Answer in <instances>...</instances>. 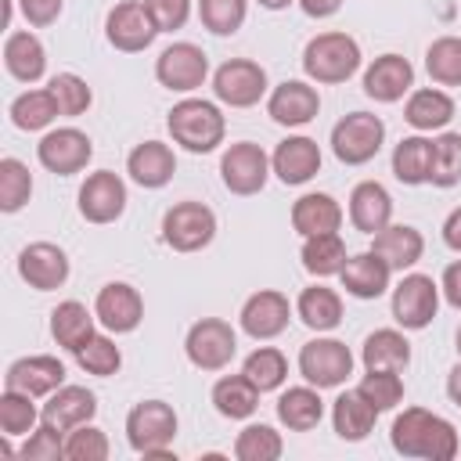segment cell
<instances>
[{"label": "cell", "instance_id": "6da1fadb", "mask_svg": "<svg viewBox=\"0 0 461 461\" xmlns=\"http://www.w3.org/2000/svg\"><path fill=\"white\" fill-rule=\"evenodd\" d=\"M389 443L400 457H421V461H450L457 457V429L425 407H407L393 418Z\"/></svg>", "mask_w": 461, "mask_h": 461}, {"label": "cell", "instance_id": "7a4b0ae2", "mask_svg": "<svg viewBox=\"0 0 461 461\" xmlns=\"http://www.w3.org/2000/svg\"><path fill=\"white\" fill-rule=\"evenodd\" d=\"M169 137L173 144H180L184 151L191 155H205V151H216L223 144V133H227V119L223 112L212 104V101H202V97H184L169 108Z\"/></svg>", "mask_w": 461, "mask_h": 461}, {"label": "cell", "instance_id": "3957f363", "mask_svg": "<svg viewBox=\"0 0 461 461\" xmlns=\"http://www.w3.org/2000/svg\"><path fill=\"white\" fill-rule=\"evenodd\" d=\"M357 68H360V43L349 32H317L303 47V72L313 83L335 86L357 76Z\"/></svg>", "mask_w": 461, "mask_h": 461}, {"label": "cell", "instance_id": "277c9868", "mask_svg": "<svg viewBox=\"0 0 461 461\" xmlns=\"http://www.w3.org/2000/svg\"><path fill=\"white\" fill-rule=\"evenodd\" d=\"M385 122L371 112H349L331 126V151L346 166H364L382 151Z\"/></svg>", "mask_w": 461, "mask_h": 461}, {"label": "cell", "instance_id": "5b68a950", "mask_svg": "<svg viewBox=\"0 0 461 461\" xmlns=\"http://www.w3.org/2000/svg\"><path fill=\"white\" fill-rule=\"evenodd\" d=\"M216 238V212L205 202H176L162 216V241L173 252H198Z\"/></svg>", "mask_w": 461, "mask_h": 461}, {"label": "cell", "instance_id": "8992f818", "mask_svg": "<svg viewBox=\"0 0 461 461\" xmlns=\"http://www.w3.org/2000/svg\"><path fill=\"white\" fill-rule=\"evenodd\" d=\"M184 353L198 371H223L238 353V335L223 317H202L187 328Z\"/></svg>", "mask_w": 461, "mask_h": 461}, {"label": "cell", "instance_id": "52a82bcc", "mask_svg": "<svg viewBox=\"0 0 461 461\" xmlns=\"http://www.w3.org/2000/svg\"><path fill=\"white\" fill-rule=\"evenodd\" d=\"M299 375L317 389H339L353 375V353L339 339H310L299 349Z\"/></svg>", "mask_w": 461, "mask_h": 461}, {"label": "cell", "instance_id": "ba28073f", "mask_svg": "<svg viewBox=\"0 0 461 461\" xmlns=\"http://www.w3.org/2000/svg\"><path fill=\"white\" fill-rule=\"evenodd\" d=\"M173 436H176V411L166 400H140L126 414V443L144 457L166 450Z\"/></svg>", "mask_w": 461, "mask_h": 461}, {"label": "cell", "instance_id": "9c48e42d", "mask_svg": "<svg viewBox=\"0 0 461 461\" xmlns=\"http://www.w3.org/2000/svg\"><path fill=\"white\" fill-rule=\"evenodd\" d=\"M270 173H274L270 155L252 140H238L220 155V180L230 194H241V198L259 194Z\"/></svg>", "mask_w": 461, "mask_h": 461}, {"label": "cell", "instance_id": "30bf717a", "mask_svg": "<svg viewBox=\"0 0 461 461\" xmlns=\"http://www.w3.org/2000/svg\"><path fill=\"white\" fill-rule=\"evenodd\" d=\"M212 94L220 104L252 108L267 94V68L249 58H230L212 72Z\"/></svg>", "mask_w": 461, "mask_h": 461}, {"label": "cell", "instance_id": "8fae6325", "mask_svg": "<svg viewBox=\"0 0 461 461\" xmlns=\"http://www.w3.org/2000/svg\"><path fill=\"white\" fill-rule=\"evenodd\" d=\"M439 310V285L429 274H403V281L393 288V321L403 331H421L432 324Z\"/></svg>", "mask_w": 461, "mask_h": 461}, {"label": "cell", "instance_id": "7c38bea8", "mask_svg": "<svg viewBox=\"0 0 461 461\" xmlns=\"http://www.w3.org/2000/svg\"><path fill=\"white\" fill-rule=\"evenodd\" d=\"M36 158H40V166L47 173L72 176V173L86 169V162L94 158V140L83 130H76V126H58V130H50V133L40 137Z\"/></svg>", "mask_w": 461, "mask_h": 461}, {"label": "cell", "instance_id": "4fadbf2b", "mask_svg": "<svg viewBox=\"0 0 461 461\" xmlns=\"http://www.w3.org/2000/svg\"><path fill=\"white\" fill-rule=\"evenodd\" d=\"M104 36H108V43H112L115 50L137 54V50H148V47L155 43L158 25H155L148 4H140V0H122V4H115V7L108 11V18H104Z\"/></svg>", "mask_w": 461, "mask_h": 461}, {"label": "cell", "instance_id": "5bb4252c", "mask_svg": "<svg viewBox=\"0 0 461 461\" xmlns=\"http://www.w3.org/2000/svg\"><path fill=\"white\" fill-rule=\"evenodd\" d=\"M209 76V58L198 43H169L158 58H155V79L166 86V90H176V94H191L205 83Z\"/></svg>", "mask_w": 461, "mask_h": 461}, {"label": "cell", "instance_id": "9a60e30c", "mask_svg": "<svg viewBox=\"0 0 461 461\" xmlns=\"http://www.w3.org/2000/svg\"><path fill=\"white\" fill-rule=\"evenodd\" d=\"M126 212V184L112 169H97L79 187V216L86 223H115Z\"/></svg>", "mask_w": 461, "mask_h": 461}, {"label": "cell", "instance_id": "2e32d148", "mask_svg": "<svg viewBox=\"0 0 461 461\" xmlns=\"http://www.w3.org/2000/svg\"><path fill=\"white\" fill-rule=\"evenodd\" d=\"M288 317H292V306H288V295H281L277 288H259L245 299L238 321H241V331L256 342H267V339H277L285 328H288Z\"/></svg>", "mask_w": 461, "mask_h": 461}, {"label": "cell", "instance_id": "e0dca14e", "mask_svg": "<svg viewBox=\"0 0 461 461\" xmlns=\"http://www.w3.org/2000/svg\"><path fill=\"white\" fill-rule=\"evenodd\" d=\"M18 277L36 292H54L68 281V256L54 241H32L18 252Z\"/></svg>", "mask_w": 461, "mask_h": 461}, {"label": "cell", "instance_id": "ac0fdd59", "mask_svg": "<svg viewBox=\"0 0 461 461\" xmlns=\"http://www.w3.org/2000/svg\"><path fill=\"white\" fill-rule=\"evenodd\" d=\"M94 313H97V321H101L108 331L126 335V331H133V328L144 321V299H140V292H137L133 285H126V281H108V285L97 292V299H94Z\"/></svg>", "mask_w": 461, "mask_h": 461}, {"label": "cell", "instance_id": "d6986e66", "mask_svg": "<svg viewBox=\"0 0 461 461\" xmlns=\"http://www.w3.org/2000/svg\"><path fill=\"white\" fill-rule=\"evenodd\" d=\"M321 112V94L303 79H285L267 97V115L277 126H306Z\"/></svg>", "mask_w": 461, "mask_h": 461}, {"label": "cell", "instance_id": "ffe728a7", "mask_svg": "<svg viewBox=\"0 0 461 461\" xmlns=\"http://www.w3.org/2000/svg\"><path fill=\"white\" fill-rule=\"evenodd\" d=\"M270 169L288 187H299V184L313 180L321 173V148H317V140L303 137V133L299 137H285L274 148V155H270Z\"/></svg>", "mask_w": 461, "mask_h": 461}, {"label": "cell", "instance_id": "44dd1931", "mask_svg": "<svg viewBox=\"0 0 461 461\" xmlns=\"http://www.w3.org/2000/svg\"><path fill=\"white\" fill-rule=\"evenodd\" d=\"M61 385H65V364L58 357H47V353L22 357L4 375V389H18L29 396H50Z\"/></svg>", "mask_w": 461, "mask_h": 461}, {"label": "cell", "instance_id": "7402d4cb", "mask_svg": "<svg viewBox=\"0 0 461 461\" xmlns=\"http://www.w3.org/2000/svg\"><path fill=\"white\" fill-rule=\"evenodd\" d=\"M414 86V65L400 54H382L364 68V94L378 104L400 101Z\"/></svg>", "mask_w": 461, "mask_h": 461}, {"label": "cell", "instance_id": "603a6c76", "mask_svg": "<svg viewBox=\"0 0 461 461\" xmlns=\"http://www.w3.org/2000/svg\"><path fill=\"white\" fill-rule=\"evenodd\" d=\"M94 414H97V396L86 385H61L40 407V421H47L61 432H72L76 425H86Z\"/></svg>", "mask_w": 461, "mask_h": 461}, {"label": "cell", "instance_id": "cb8c5ba5", "mask_svg": "<svg viewBox=\"0 0 461 461\" xmlns=\"http://www.w3.org/2000/svg\"><path fill=\"white\" fill-rule=\"evenodd\" d=\"M126 173H130L133 184H140V187H148V191H158V187H166V184L173 180V173H176V155H173V148L162 144V140H144V144H137V148L126 155Z\"/></svg>", "mask_w": 461, "mask_h": 461}, {"label": "cell", "instance_id": "d4e9b609", "mask_svg": "<svg viewBox=\"0 0 461 461\" xmlns=\"http://www.w3.org/2000/svg\"><path fill=\"white\" fill-rule=\"evenodd\" d=\"M349 223L360 234H378L385 223H393V194L378 180H360L349 191Z\"/></svg>", "mask_w": 461, "mask_h": 461}, {"label": "cell", "instance_id": "484cf974", "mask_svg": "<svg viewBox=\"0 0 461 461\" xmlns=\"http://www.w3.org/2000/svg\"><path fill=\"white\" fill-rule=\"evenodd\" d=\"M371 252H378L389 263V270H400L403 274V270H411L421 259L425 238L411 223H385L378 234H371Z\"/></svg>", "mask_w": 461, "mask_h": 461}, {"label": "cell", "instance_id": "4316f807", "mask_svg": "<svg viewBox=\"0 0 461 461\" xmlns=\"http://www.w3.org/2000/svg\"><path fill=\"white\" fill-rule=\"evenodd\" d=\"M339 277H342V288H346L353 299H378V295H385L393 270H389V263H385L378 252L367 249V252L349 256L346 267L339 270Z\"/></svg>", "mask_w": 461, "mask_h": 461}, {"label": "cell", "instance_id": "83f0119b", "mask_svg": "<svg viewBox=\"0 0 461 461\" xmlns=\"http://www.w3.org/2000/svg\"><path fill=\"white\" fill-rule=\"evenodd\" d=\"M292 227L295 234L310 238V234H331L342 227V205L324 194V191H310L303 198H295L292 205Z\"/></svg>", "mask_w": 461, "mask_h": 461}, {"label": "cell", "instance_id": "f1b7e54d", "mask_svg": "<svg viewBox=\"0 0 461 461\" xmlns=\"http://www.w3.org/2000/svg\"><path fill=\"white\" fill-rule=\"evenodd\" d=\"M94 321H97V313H90L79 299H65V303H58V306L50 310V335H54V342H58L61 349H68V353L76 357V353L90 342Z\"/></svg>", "mask_w": 461, "mask_h": 461}, {"label": "cell", "instance_id": "f546056e", "mask_svg": "<svg viewBox=\"0 0 461 461\" xmlns=\"http://www.w3.org/2000/svg\"><path fill=\"white\" fill-rule=\"evenodd\" d=\"M324 418V400H321V389L317 385H292L277 396V421L292 432H310L317 429Z\"/></svg>", "mask_w": 461, "mask_h": 461}, {"label": "cell", "instance_id": "4dcf8cb0", "mask_svg": "<svg viewBox=\"0 0 461 461\" xmlns=\"http://www.w3.org/2000/svg\"><path fill=\"white\" fill-rule=\"evenodd\" d=\"M375 418H378V411L360 396V389H346L331 403V425H335L339 439H346V443L367 439L375 429Z\"/></svg>", "mask_w": 461, "mask_h": 461}, {"label": "cell", "instance_id": "1f68e13d", "mask_svg": "<svg viewBox=\"0 0 461 461\" xmlns=\"http://www.w3.org/2000/svg\"><path fill=\"white\" fill-rule=\"evenodd\" d=\"M4 68L18 83L43 79V72H47V50H43L40 36H32V32H7V40H4Z\"/></svg>", "mask_w": 461, "mask_h": 461}, {"label": "cell", "instance_id": "d6a6232c", "mask_svg": "<svg viewBox=\"0 0 461 461\" xmlns=\"http://www.w3.org/2000/svg\"><path fill=\"white\" fill-rule=\"evenodd\" d=\"M403 119L418 130V133H432V130H443L450 119H454V97L447 90H436V86H421L407 97L403 104Z\"/></svg>", "mask_w": 461, "mask_h": 461}, {"label": "cell", "instance_id": "836d02e7", "mask_svg": "<svg viewBox=\"0 0 461 461\" xmlns=\"http://www.w3.org/2000/svg\"><path fill=\"white\" fill-rule=\"evenodd\" d=\"M295 313H299V321H303L310 331H317V335H321V331H335V328L342 324V299H339V292L328 288V285H310V288L299 292Z\"/></svg>", "mask_w": 461, "mask_h": 461}, {"label": "cell", "instance_id": "e575fe53", "mask_svg": "<svg viewBox=\"0 0 461 461\" xmlns=\"http://www.w3.org/2000/svg\"><path fill=\"white\" fill-rule=\"evenodd\" d=\"M360 360L367 371H403L411 364V342L396 328H378L364 339Z\"/></svg>", "mask_w": 461, "mask_h": 461}, {"label": "cell", "instance_id": "d590c367", "mask_svg": "<svg viewBox=\"0 0 461 461\" xmlns=\"http://www.w3.org/2000/svg\"><path fill=\"white\" fill-rule=\"evenodd\" d=\"M212 407H216V414H223L230 421H245L259 407V389L245 375H223L212 385Z\"/></svg>", "mask_w": 461, "mask_h": 461}, {"label": "cell", "instance_id": "8d00e7d4", "mask_svg": "<svg viewBox=\"0 0 461 461\" xmlns=\"http://www.w3.org/2000/svg\"><path fill=\"white\" fill-rule=\"evenodd\" d=\"M429 169H432V140L429 137L414 133L393 148V176L400 184H407V187L429 184Z\"/></svg>", "mask_w": 461, "mask_h": 461}, {"label": "cell", "instance_id": "74e56055", "mask_svg": "<svg viewBox=\"0 0 461 461\" xmlns=\"http://www.w3.org/2000/svg\"><path fill=\"white\" fill-rule=\"evenodd\" d=\"M303 270L306 274H313V277H331V274H339L342 267H346V241L339 238V230H331V234H310V238H303Z\"/></svg>", "mask_w": 461, "mask_h": 461}, {"label": "cell", "instance_id": "f35d334b", "mask_svg": "<svg viewBox=\"0 0 461 461\" xmlns=\"http://www.w3.org/2000/svg\"><path fill=\"white\" fill-rule=\"evenodd\" d=\"M7 115H11V122H14L18 130L36 133V130H47L61 112H58V101H54L50 90H25V94H18V97L11 101Z\"/></svg>", "mask_w": 461, "mask_h": 461}, {"label": "cell", "instance_id": "ab89813d", "mask_svg": "<svg viewBox=\"0 0 461 461\" xmlns=\"http://www.w3.org/2000/svg\"><path fill=\"white\" fill-rule=\"evenodd\" d=\"M241 375L259 389V393H270V389H281L285 378H288V360L281 349L274 346H256L245 364H241Z\"/></svg>", "mask_w": 461, "mask_h": 461}, {"label": "cell", "instance_id": "60d3db41", "mask_svg": "<svg viewBox=\"0 0 461 461\" xmlns=\"http://www.w3.org/2000/svg\"><path fill=\"white\" fill-rule=\"evenodd\" d=\"M425 72L439 86H461V36H439L425 50Z\"/></svg>", "mask_w": 461, "mask_h": 461}, {"label": "cell", "instance_id": "b9f144b4", "mask_svg": "<svg viewBox=\"0 0 461 461\" xmlns=\"http://www.w3.org/2000/svg\"><path fill=\"white\" fill-rule=\"evenodd\" d=\"M32 400H36V396L18 393V389H4V393H0V429H4L7 439H14V436H29V432L36 429L40 411H36Z\"/></svg>", "mask_w": 461, "mask_h": 461}, {"label": "cell", "instance_id": "7bdbcfd3", "mask_svg": "<svg viewBox=\"0 0 461 461\" xmlns=\"http://www.w3.org/2000/svg\"><path fill=\"white\" fill-rule=\"evenodd\" d=\"M285 450L281 432L274 425H245L234 439V457L238 461H277Z\"/></svg>", "mask_w": 461, "mask_h": 461}, {"label": "cell", "instance_id": "ee69618b", "mask_svg": "<svg viewBox=\"0 0 461 461\" xmlns=\"http://www.w3.org/2000/svg\"><path fill=\"white\" fill-rule=\"evenodd\" d=\"M32 194V173L22 158L7 155L0 158V209L4 212H18Z\"/></svg>", "mask_w": 461, "mask_h": 461}, {"label": "cell", "instance_id": "f6af8a7d", "mask_svg": "<svg viewBox=\"0 0 461 461\" xmlns=\"http://www.w3.org/2000/svg\"><path fill=\"white\" fill-rule=\"evenodd\" d=\"M429 184H436V187H454V184H461V133H439V137L432 140Z\"/></svg>", "mask_w": 461, "mask_h": 461}, {"label": "cell", "instance_id": "bcb514c9", "mask_svg": "<svg viewBox=\"0 0 461 461\" xmlns=\"http://www.w3.org/2000/svg\"><path fill=\"white\" fill-rule=\"evenodd\" d=\"M249 0H198V18L212 36H234L245 25Z\"/></svg>", "mask_w": 461, "mask_h": 461}, {"label": "cell", "instance_id": "7dc6e473", "mask_svg": "<svg viewBox=\"0 0 461 461\" xmlns=\"http://www.w3.org/2000/svg\"><path fill=\"white\" fill-rule=\"evenodd\" d=\"M360 396L382 414V411H393L400 400H403V378L400 371H367L360 382H357Z\"/></svg>", "mask_w": 461, "mask_h": 461}, {"label": "cell", "instance_id": "c3c4849f", "mask_svg": "<svg viewBox=\"0 0 461 461\" xmlns=\"http://www.w3.org/2000/svg\"><path fill=\"white\" fill-rule=\"evenodd\" d=\"M47 90L54 94L58 112H61V115H68V119L83 115V112L90 108V101H94V94H90L86 79H79L76 72H58V76H50Z\"/></svg>", "mask_w": 461, "mask_h": 461}, {"label": "cell", "instance_id": "681fc988", "mask_svg": "<svg viewBox=\"0 0 461 461\" xmlns=\"http://www.w3.org/2000/svg\"><path fill=\"white\" fill-rule=\"evenodd\" d=\"M76 364L86 371V375H97V378H108V375H115L119 367H122V353H119V346L108 339V335H90V342L76 353Z\"/></svg>", "mask_w": 461, "mask_h": 461}, {"label": "cell", "instance_id": "f907efd6", "mask_svg": "<svg viewBox=\"0 0 461 461\" xmlns=\"http://www.w3.org/2000/svg\"><path fill=\"white\" fill-rule=\"evenodd\" d=\"M112 454L108 436L97 425H76L72 432H65V457L68 461H104Z\"/></svg>", "mask_w": 461, "mask_h": 461}, {"label": "cell", "instance_id": "816d5d0a", "mask_svg": "<svg viewBox=\"0 0 461 461\" xmlns=\"http://www.w3.org/2000/svg\"><path fill=\"white\" fill-rule=\"evenodd\" d=\"M18 457L22 461H58V457H65V432L40 421V429H32L29 439L22 443Z\"/></svg>", "mask_w": 461, "mask_h": 461}, {"label": "cell", "instance_id": "f5cc1de1", "mask_svg": "<svg viewBox=\"0 0 461 461\" xmlns=\"http://www.w3.org/2000/svg\"><path fill=\"white\" fill-rule=\"evenodd\" d=\"M144 4H148L151 18H155L158 32H176V29H184V22H187V14H191V0H144Z\"/></svg>", "mask_w": 461, "mask_h": 461}, {"label": "cell", "instance_id": "db71d44e", "mask_svg": "<svg viewBox=\"0 0 461 461\" xmlns=\"http://www.w3.org/2000/svg\"><path fill=\"white\" fill-rule=\"evenodd\" d=\"M18 7H22V14H25V22H29V25L43 29V25L58 22V14H61L65 0H18Z\"/></svg>", "mask_w": 461, "mask_h": 461}, {"label": "cell", "instance_id": "11a10c76", "mask_svg": "<svg viewBox=\"0 0 461 461\" xmlns=\"http://www.w3.org/2000/svg\"><path fill=\"white\" fill-rule=\"evenodd\" d=\"M439 292H443V299H447L454 310H461V259H457V263H447V270H443V277H439Z\"/></svg>", "mask_w": 461, "mask_h": 461}, {"label": "cell", "instance_id": "9f6ffc18", "mask_svg": "<svg viewBox=\"0 0 461 461\" xmlns=\"http://www.w3.org/2000/svg\"><path fill=\"white\" fill-rule=\"evenodd\" d=\"M443 241H447V249L461 252V205L450 209V216L443 220Z\"/></svg>", "mask_w": 461, "mask_h": 461}, {"label": "cell", "instance_id": "6f0895ef", "mask_svg": "<svg viewBox=\"0 0 461 461\" xmlns=\"http://www.w3.org/2000/svg\"><path fill=\"white\" fill-rule=\"evenodd\" d=\"M299 7H303V14H310V18H331L346 0H295Z\"/></svg>", "mask_w": 461, "mask_h": 461}, {"label": "cell", "instance_id": "680465c9", "mask_svg": "<svg viewBox=\"0 0 461 461\" xmlns=\"http://www.w3.org/2000/svg\"><path fill=\"white\" fill-rule=\"evenodd\" d=\"M447 396L461 407V360L450 367V375H447Z\"/></svg>", "mask_w": 461, "mask_h": 461}, {"label": "cell", "instance_id": "91938a15", "mask_svg": "<svg viewBox=\"0 0 461 461\" xmlns=\"http://www.w3.org/2000/svg\"><path fill=\"white\" fill-rule=\"evenodd\" d=\"M259 7H267V11H285L288 4H295V0H256Z\"/></svg>", "mask_w": 461, "mask_h": 461}, {"label": "cell", "instance_id": "94428289", "mask_svg": "<svg viewBox=\"0 0 461 461\" xmlns=\"http://www.w3.org/2000/svg\"><path fill=\"white\" fill-rule=\"evenodd\" d=\"M457 357H461V328H457Z\"/></svg>", "mask_w": 461, "mask_h": 461}]
</instances>
